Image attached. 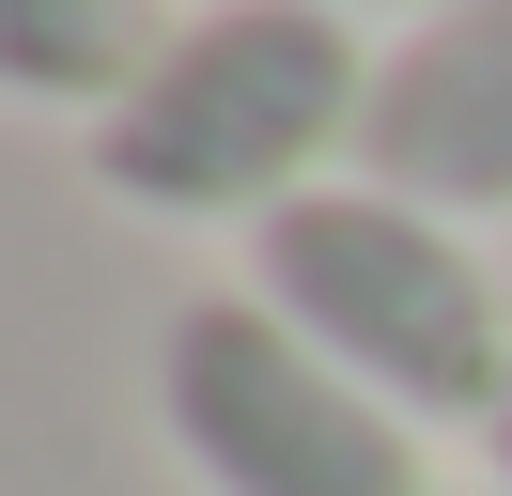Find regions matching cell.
Here are the masks:
<instances>
[{
	"instance_id": "obj_2",
	"label": "cell",
	"mask_w": 512,
	"mask_h": 496,
	"mask_svg": "<svg viewBox=\"0 0 512 496\" xmlns=\"http://www.w3.org/2000/svg\"><path fill=\"white\" fill-rule=\"evenodd\" d=\"M249 295L280 310L295 341L357 372L388 419L450 434V419H497L512 403V326H497V264H481L466 217L404 202V186L342 171L311 202H280L249 233Z\"/></svg>"
},
{
	"instance_id": "obj_6",
	"label": "cell",
	"mask_w": 512,
	"mask_h": 496,
	"mask_svg": "<svg viewBox=\"0 0 512 496\" xmlns=\"http://www.w3.org/2000/svg\"><path fill=\"white\" fill-rule=\"evenodd\" d=\"M326 16H357V31H373V16H404V31H435V16H466V0H326Z\"/></svg>"
},
{
	"instance_id": "obj_1",
	"label": "cell",
	"mask_w": 512,
	"mask_h": 496,
	"mask_svg": "<svg viewBox=\"0 0 512 496\" xmlns=\"http://www.w3.org/2000/svg\"><path fill=\"white\" fill-rule=\"evenodd\" d=\"M388 47L326 0H202L156 78L94 124V186L156 233H264L373 140Z\"/></svg>"
},
{
	"instance_id": "obj_5",
	"label": "cell",
	"mask_w": 512,
	"mask_h": 496,
	"mask_svg": "<svg viewBox=\"0 0 512 496\" xmlns=\"http://www.w3.org/2000/svg\"><path fill=\"white\" fill-rule=\"evenodd\" d=\"M171 31H187V16H156V0H0V78L32 93V109L109 124L140 78H156Z\"/></svg>"
},
{
	"instance_id": "obj_7",
	"label": "cell",
	"mask_w": 512,
	"mask_h": 496,
	"mask_svg": "<svg viewBox=\"0 0 512 496\" xmlns=\"http://www.w3.org/2000/svg\"><path fill=\"white\" fill-rule=\"evenodd\" d=\"M497 496H512V403H497Z\"/></svg>"
},
{
	"instance_id": "obj_3",
	"label": "cell",
	"mask_w": 512,
	"mask_h": 496,
	"mask_svg": "<svg viewBox=\"0 0 512 496\" xmlns=\"http://www.w3.org/2000/svg\"><path fill=\"white\" fill-rule=\"evenodd\" d=\"M156 434L202 496H435L419 419H388L326 341H295L264 295H187L156 341Z\"/></svg>"
},
{
	"instance_id": "obj_4",
	"label": "cell",
	"mask_w": 512,
	"mask_h": 496,
	"mask_svg": "<svg viewBox=\"0 0 512 496\" xmlns=\"http://www.w3.org/2000/svg\"><path fill=\"white\" fill-rule=\"evenodd\" d=\"M357 171L404 186L435 217H512V0H466L435 31H388V78H373V140Z\"/></svg>"
}]
</instances>
